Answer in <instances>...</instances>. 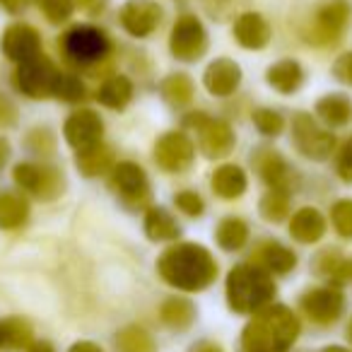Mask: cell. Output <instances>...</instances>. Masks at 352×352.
<instances>
[{"instance_id":"1","label":"cell","mask_w":352,"mask_h":352,"mask_svg":"<svg viewBox=\"0 0 352 352\" xmlns=\"http://www.w3.org/2000/svg\"><path fill=\"white\" fill-rule=\"evenodd\" d=\"M162 280L184 292H201L217 278V263L210 251L198 244H179L166 249L157 261Z\"/></svg>"},{"instance_id":"2","label":"cell","mask_w":352,"mask_h":352,"mask_svg":"<svg viewBox=\"0 0 352 352\" xmlns=\"http://www.w3.org/2000/svg\"><path fill=\"white\" fill-rule=\"evenodd\" d=\"M299 336V321L287 307L273 304L254 314V321L244 328V352H287Z\"/></svg>"},{"instance_id":"3","label":"cell","mask_w":352,"mask_h":352,"mask_svg":"<svg viewBox=\"0 0 352 352\" xmlns=\"http://www.w3.org/2000/svg\"><path fill=\"white\" fill-rule=\"evenodd\" d=\"M275 297L273 278L256 265H236L227 278V299L236 314H258Z\"/></svg>"},{"instance_id":"4","label":"cell","mask_w":352,"mask_h":352,"mask_svg":"<svg viewBox=\"0 0 352 352\" xmlns=\"http://www.w3.org/2000/svg\"><path fill=\"white\" fill-rule=\"evenodd\" d=\"M184 123L186 128H193V133L198 135V147L210 160L230 155V150L234 147V131L230 128V123L220 121V118H210L196 111L186 116Z\"/></svg>"},{"instance_id":"5","label":"cell","mask_w":352,"mask_h":352,"mask_svg":"<svg viewBox=\"0 0 352 352\" xmlns=\"http://www.w3.org/2000/svg\"><path fill=\"white\" fill-rule=\"evenodd\" d=\"M109 36L97 27H73L63 39V51L70 63L75 65H92L109 54Z\"/></svg>"},{"instance_id":"6","label":"cell","mask_w":352,"mask_h":352,"mask_svg":"<svg viewBox=\"0 0 352 352\" xmlns=\"http://www.w3.org/2000/svg\"><path fill=\"white\" fill-rule=\"evenodd\" d=\"M292 140L304 157L316 160V162L328 160L331 152H333V147H336V138H333V133L318 128V123L314 121L309 113H297V116H294Z\"/></svg>"},{"instance_id":"7","label":"cell","mask_w":352,"mask_h":352,"mask_svg":"<svg viewBox=\"0 0 352 352\" xmlns=\"http://www.w3.org/2000/svg\"><path fill=\"white\" fill-rule=\"evenodd\" d=\"M58 78L56 65L46 58L44 54L34 56V58L20 63L17 70V87L22 89V94L32 99H46L54 94V85Z\"/></svg>"},{"instance_id":"8","label":"cell","mask_w":352,"mask_h":352,"mask_svg":"<svg viewBox=\"0 0 352 352\" xmlns=\"http://www.w3.org/2000/svg\"><path fill=\"white\" fill-rule=\"evenodd\" d=\"M15 182L25 191H32L41 201H54L63 193L65 182L63 174L54 166H39V164H17L15 166Z\"/></svg>"},{"instance_id":"9","label":"cell","mask_w":352,"mask_h":352,"mask_svg":"<svg viewBox=\"0 0 352 352\" xmlns=\"http://www.w3.org/2000/svg\"><path fill=\"white\" fill-rule=\"evenodd\" d=\"M208 51V34L193 15L179 17L171 32V54L179 60H198Z\"/></svg>"},{"instance_id":"10","label":"cell","mask_w":352,"mask_h":352,"mask_svg":"<svg viewBox=\"0 0 352 352\" xmlns=\"http://www.w3.org/2000/svg\"><path fill=\"white\" fill-rule=\"evenodd\" d=\"M350 22V6L345 0H331L314 15V27L309 32V41L314 44H336Z\"/></svg>"},{"instance_id":"11","label":"cell","mask_w":352,"mask_h":352,"mask_svg":"<svg viewBox=\"0 0 352 352\" xmlns=\"http://www.w3.org/2000/svg\"><path fill=\"white\" fill-rule=\"evenodd\" d=\"M193 157H196V145L184 133H166L157 140L155 162L164 171H174V174L186 171L193 164Z\"/></svg>"},{"instance_id":"12","label":"cell","mask_w":352,"mask_h":352,"mask_svg":"<svg viewBox=\"0 0 352 352\" xmlns=\"http://www.w3.org/2000/svg\"><path fill=\"white\" fill-rule=\"evenodd\" d=\"M116 193L133 208H142L150 203V182H147L145 171L133 162H121L113 169L111 179Z\"/></svg>"},{"instance_id":"13","label":"cell","mask_w":352,"mask_h":352,"mask_svg":"<svg viewBox=\"0 0 352 352\" xmlns=\"http://www.w3.org/2000/svg\"><path fill=\"white\" fill-rule=\"evenodd\" d=\"M65 140L75 147L78 152L92 150V147L102 145V133H104V123L102 118L94 111L85 109V111H78L65 121Z\"/></svg>"},{"instance_id":"14","label":"cell","mask_w":352,"mask_h":352,"mask_svg":"<svg viewBox=\"0 0 352 352\" xmlns=\"http://www.w3.org/2000/svg\"><path fill=\"white\" fill-rule=\"evenodd\" d=\"M342 307H345V299H342V292L336 287H318L311 289L302 297V309L314 323H333L338 316L342 314Z\"/></svg>"},{"instance_id":"15","label":"cell","mask_w":352,"mask_h":352,"mask_svg":"<svg viewBox=\"0 0 352 352\" xmlns=\"http://www.w3.org/2000/svg\"><path fill=\"white\" fill-rule=\"evenodd\" d=\"M162 22V8L152 0H128L121 10V25L133 36H150Z\"/></svg>"},{"instance_id":"16","label":"cell","mask_w":352,"mask_h":352,"mask_svg":"<svg viewBox=\"0 0 352 352\" xmlns=\"http://www.w3.org/2000/svg\"><path fill=\"white\" fill-rule=\"evenodd\" d=\"M0 49L15 63H25V60L34 58L41 54V39L36 34L34 27L30 25H12L6 30L3 41H0Z\"/></svg>"},{"instance_id":"17","label":"cell","mask_w":352,"mask_h":352,"mask_svg":"<svg viewBox=\"0 0 352 352\" xmlns=\"http://www.w3.org/2000/svg\"><path fill=\"white\" fill-rule=\"evenodd\" d=\"M256 166H258L261 176L265 179L270 188L275 191H287L292 193L294 174L289 169V164L273 150H261V155L256 157Z\"/></svg>"},{"instance_id":"18","label":"cell","mask_w":352,"mask_h":352,"mask_svg":"<svg viewBox=\"0 0 352 352\" xmlns=\"http://www.w3.org/2000/svg\"><path fill=\"white\" fill-rule=\"evenodd\" d=\"M241 82V70L234 60L220 58L206 70V87L215 97H230Z\"/></svg>"},{"instance_id":"19","label":"cell","mask_w":352,"mask_h":352,"mask_svg":"<svg viewBox=\"0 0 352 352\" xmlns=\"http://www.w3.org/2000/svg\"><path fill=\"white\" fill-rule=\"evenodd\" d=\"M234 39L244 49H263L270 41V25L261 15H256V12H244L234 22Z\"/></svg>"},{"instance_id":"20","label":"cell","mask_w":352,"mask_h":352,"mask_svg":"<svg viewBox=\"0 0 352 352\" xmlns=\"http://www.w3.org/2000/svg\"><path fill=\"white\" fill-rule=\"evenodd\" d=\"M289 234L302 244H314L326 234V220L314 208H302L289 222Z\"/></svg>"},{"instance_id":"21","label":"cell","mask_w":352,"mask_h":352,"mask_svg":"<svg viewBox=\"0 0 352 352\" xmlns=\"http://www.w3.org/2000/svg\"><path fill=\"white\" fill-rule=\"evenodd\" d=\"M304 70L297 60H280L268 70V85L280 94H292L302 87Z\"/></svg>"},{"instance_id":"22","label":"cell","mask_w":352,"mask_h":352,"mask_svg":"<svg viewBox=\"0 0 352 352\" xmlns=\"http://www.w3.org/2000/svg\"><path fill=\"white\" fill-rule=\"evenodd\" d=\"M212 191L225 201L239 198L246 191V174L234 164H225L212 174Z\"/></svg>"},{"instance_id":"23","label":"cell","mask_w":352,"mask_h":352,"mask_svg":"<svg viewBox=\"0 0 352 352\" xmlns=\"http://www.w3.org/2000/svg\"><path fill=\"white\" fill-rule=\"evenodd\" d=\"M316 113L321 116V121L328 123V126L340 128L352 121V102L345 97V94H328V97L318 99Z\"/></svg>"},{"instance_id":"24","label":"cell","mask_w":352,"mask_h":352,"mask_svg":"<svg viewBox=\"0 0 352 352\" xmlns=\"http://www.w3.org/2000/svg\"><path fill=\"white\" fill-rule=\"evenodd\" d=\"M131 97H133V85H131V80L123 78V75L109 78L97 92V102L107 109H123L131 102Z\"/></svg>"},{"instance_id":"25","label":"cell","mask_w":352,"mask_h":352,"mask_svg":"<svg viewBox=\"0 0 352 352\" xmlns=\"http://www.w3.org/2000/svg\"><path fill=\"white\" fill-rule=\"evenodd\" d=\"M145 232L152 241H171L179 236V225L176 220L164 210V208H152L145 217Z\"/></svg>"},{"instance_id":"26","label":"cell","mask_w":352,"mask_h":352,"mask_svg":"<svg viewBox=\"0 0 352 352\" xmlns=\"http://www.w3.org/2000/svg\"><path fill=\"white\" fill-rule=\"evenodd\" d=\"M32 340V328L22 318L0 321V350H22Z\"/></svg>"},{"instance_id":"27","label":"cell","mask_w":352,"mask_h":352,"mask_svg":"<svg viewBox=\"0 0 352 352\" xmlns=\"http://www.w3.org/2000/svg\"><path fill=\"white\" fill-rule=\"evenodd\" d=\"M193 318H196V307H193L188 299L174 297L162 304V321H164L166 326L176 328V331L188 328L193 323Z\"/></svg>"},{"instance_id":"28","label":"cell","mask_w":352,"mask_h":352,"mask_svg":"<svg viewBox=\"0 0 352 352\" xmlns=\"http://www.w3.org/2000/svg\"><path fill=\"white\" fill-rule=\"evenodd\" d=\"M75 164H78V169L82 171L85 176H99V174H104V171H109V166L113 164V155L109 147L97 145V147H92V150L78 152Z\"/></svg>"},{"instance_id":"29","label":"cell","mask_w":352,"mask_h":352,"mask_svg":"<svg viewBox=\"0 0 352 352\" xmlns=\"http://www.w3.org/2000/svg\"><path fill=\"white\" fill-rule=\"evenodd\" d=\"M27 215H30V206L25 198L6 193L0 196V227L3 230H17L25 225Z\"/></svg>"},{"instance_id":"30","label":"cell","mask_w":352,"mask_h":352,"mask_svg":"<svg viewBox=\"0 0 352 352\" xmlns=\"http://www.w3.org/2000/svg\"><path fill=\"white\" fill-rule=\"evenodd\" d=\"M215 239L225 251H239L246 244V239H249V227L239 217H227L217 227Z\"/></svg>"},{"instance_id":"31","label":"cell","mask_w":352,"mask_h":352,"mask_svg":"<svg viewBox=\"0 0 352 352\" xmlns=\"http://www.w3.org/2000/svg\"><path fill=\"white\" fill-rule=\"evenodd\" d=\"M162 94L171 107H186L193 99V82L186 75H171L162 82Z\"/></svg>"},{"instance_id":"32","label":"cell","mask_w":352,"mask_h":352,"mask_svg":"<svg viewBox=\"0 0 352 352\" xmlns=\"http://www.w3.org/2000/svg\"><path fill=\"white\" fill-rule=\"evenodd\" d=\"M289 212V193L270 188L261 201V215L268 222H283Z\"/></svg>"},{"instance_id":"33","label":"cell","mask_w":352,"mask_h":352,"mask_svg":"<svg viewBox=\"0 0 352 352\" xmlns=\"http://www.w3.org/2000/svg\"><path fill=\"white\" fill-rule=\"evenodd\" d=\"M263 261L273 273L285 275L297 265V256L292 254L289 249H285L283 244H268L263 251Z\"/></svg>"},{"instance_id":"34","label":"cell","mask_w":352,"mask_h":352,"mask_svg":"<svg viewBox=\"0 0 352 352\" xmlns=\"http://www.w3.org/2000/svg\"><path fill=\"white\" fill-rule=\"evenodd\" d=\"M54 97L63 99V102H80L85 97V85L80 82V78L68 73H58L54 85Z\"/></svg>"},{"instance_id":"35","label":"cell","mask_w":352,"mask_h":352,"mask_svg":"<svg viewBox=\"0 0 352 352\" xmlns=\"http://www.w3.org/2000/svg\"><path fill=\"white\" fill-rule=\"evenodd\" d=\"M254 126L263 135H280L285 128V118L273 109H258V111H254Z\"/></svg>"},{"instance_id":"36","label":"cell","mask_w":352,"mask_h":352,"mask_svg":"<svg viewBox=\"0 0 352 352\" xmlns=\"http://www.w3.org/2000/svg\"><path fill=\"white\" fill-rule=\"evenodd\" d=\"M331 222L338 234L352 239V201H338L331 210Z\"/></svg>"},{"instance_id":"37","label":"cell","mask_w":352,"mask_h":352,"mask_svg":"<svg viewBox=\"0 0 352 352\" xmlns=\"http://www.w3.org/2000/svg\"><path fill=\"white\" fill-rule=\"evenodd\" d=\"M39 8H41V12L49 17V22L60 25V22H65L73 15L75 3L73 0H39Z\"/></svg>"},{"instance_id":"38","label":"cell","mask_w":352,"mask_h":352,"mask_svg":"<svg viewBox=\"0 0 352 352\" xmlns=\"http://www.w3.org/2000/svg\"><path fill=\"white\" fill-rule=\"evenodd\" d=\"M241 3H244V0H203V8H206V12L212 20L222 22V20H227L232 12L239 10Z\"/></svg>"},{"instance_id":"39","label":"cell","mask_w":352,"mask_h":352,"mask_svg":"<svg viewBox=\"0 0 352 352\" xmlns=\"http://www.w3.org/2000/svg\"><path fill=\"white\" fill-rule=\"evenodd\" d=\"M176 201V206H179V210H184L186 215H196V217H201L203 215V198L201 196H196L193 191H182L179 196L174 198Z\"/></svg>"},{"instance_id":"40","label":"cell","mask_w":352,"mask_h":352,"mask_svg":"<svg viewBox=\"0 0 352 352\" xmlns=\"http://www.w3.org/2000/svg\"><path fill=\"white\" fill-rule=\"evenodd\" d=\"M338 174L342 182L352 184V138L342 145L340 157H338Z\"/></svg>"},{"instance_id":"41","label":"cell","mask_w":352,"mask_h":352,"mask_svg":"<svg viewBox=\"0 0 352 352\" xmlns=\"http://www.w3.org/2000/svg\"><path fill=\"white\" fill-rule=\"evenodd\" d=\"M333 75H336L340 82L352 85V54H345L333 63Z\"/></svg>"},{"instance_id":"42","label":"cell","mask_w":352,"mask_h":352,"mask_svg":"<svg viewBox=\"0 0 352 352\" xmlns=\"http://www.w3.org/2000/svg\"><path fill=\"white\" fill-rule=\"evenodd\" d=\"M78 3V8L82 12H87V15H97V12H102L104 8H107L109 0H75Z\"/></svg>"},{"instance_id":"43","label":"cell","mask_w":352,"mask_h":352,"mask_svg":"<svg viewBox=\"0 0 352 352\" xmlns=\"http://www.w3.org/2000/svg\"><path fill=\"white\" fill-rule=\"evenodd\" d=\"M15 121V107L8 99H0V126H10Z\"/></svg>"},{"instance_id":"44","label":"cell","mask_w":352,"mask_h":352,"mask_svg":"<svg viewBox=\"0 0 352 352\" xmlns=\"http://www.w3.org/2000/svg\"><path fill=\"white\" fill-rule=\"evenodd\" d=\"M27 3H30V0H0V6L6 8L8 12H22L27 8Z\"/></svg>"},{"instance_id":"45","label":"cell","mask_w":352,"mask_h":352,"mask_svg":"<svg viewBox=\"0 0 352 352\" xmlns=\"http://www.w3.org/2000/svg\"><path fill=\"white\" fill-rule=\"evenodd\" d=\"M68 352H104L97 342H89V340H82V342H75Z\"/></svg>"},{"instance_id":"46","label":"cell","mask_w":352,"mask_h":352,"mask_svg":"<svg viewBox=\"0 0 352 352\" xmlns=\"http://www.w3.org/2000/svg\"><path fill=\"white\" fill-rule=\"evenodd\" d=\"M8 157H10V145H8V140H3V138H0V166L6 164Z\"/></svg>"},{"instance_id":"47","label":"cell","mask_w":352,"mask_h":352,"mask_svg":"<svg viewBox=\"0 0 352 352\" xmlns=\"http://www.w3.org/2000/svg\"><path fill=\"white\" fill-rule=\"evenodd\" d=\"M27 352H54V347H51L49 342H44V340H41V342H34V345H32Z\"/></svg>"},{"instance_id":"48","label":"cell","mask_w":352,"mask_h":352,"mask_svg":"<svg viewBox=\"0 0 352 352\" xmlns=\"http://www.w3.org/2000/svg\"><path fill=\"white\" fill-rule=\"evenodd\" d=\"M193 352H222L217 345H210V342H203V345H198Z\"/></svg>"},{"instance_id":"49","label":"cell","mask_w":352,"mask_h":352,"mask_svg":"<svg viewBox=\"0 0 352 352\" xmlns=\"http://www.w3.org/2000/svg\"><path fill=\"white\" fill-rule=\"evenodd\" d=\"M323 352H350V350H345V347H340V345H331V347H326Z\"/></svg>"},{"instance_id":"50","label":"cell","mask_w":352,"mask_h":352,"mask_svg":"<svg viewBox=\"0 0 352 352\" xmlns=\"http://www.w3.org/2000/svg\"><path fill=\"white\" fill-rule=\"evenodd\" d=\"M347 333H350V338H352V323H350V331H347Z\"/></svg>"}]
</instances>
